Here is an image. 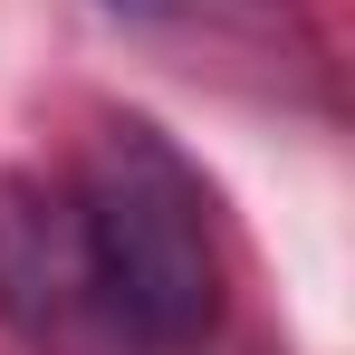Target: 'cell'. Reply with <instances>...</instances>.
Listing matches in <instances>:
<instances>
[{
    "label": "cell",
    "instance_id": "6da1fadb",
    "mask_svg": "<svg viewBox=\"0 0 355 355\" xmlns=\"http://www.w3.org/2000/svg\"><path fill=\"white\" fill-rule=\"evenodd\" d=\"M67 221L87 259V317L125 346L173 355L221 327V221L211 182L182 164L144 116H106L67 173Z\"/></svg>",
    "mask_w": 355,
    "mask_h": 355
},
{
    "label": "cell",
    "instance_id": "3957f363",
    "mask_svg": "<svg viewBox=\"0 0 355 355\" xmlns=\"http://www.w3.org/2000/svg\"><path fill=\"white\" fill-rule=\"evenodd\" d=\"M0 317L39 346L87 317V259H77V221H67V182H10L0 192Z\"/></svg>",
    "mask_w": 355,
    "mask_h": 355
},
{
    "label": "cell",
    "instance_id": "7a4b0ae2",
    "mask_svg": "<svg viewBox=\"0 0 355 355\" xmlns=\"http://www.w3.org/2000/svg\"><path fill=\"white\" fill-rule=\"evenodd\" d=\"M125 10L135 29H154V39H182L192 58L231 67L250 87H327V39H317V19L297 10V0H106Z\"/></svg>",
    "mask_w": 355,
    "mask_h": 355
}]
</instances>
